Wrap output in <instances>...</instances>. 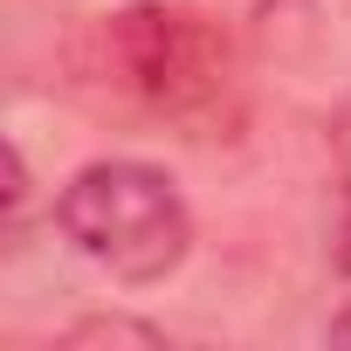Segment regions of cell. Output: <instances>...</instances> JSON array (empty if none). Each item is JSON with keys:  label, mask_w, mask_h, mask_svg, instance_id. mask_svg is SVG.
I'll list each match as a JSON object with an SVG mask.
<instances>
[{"label": "cell", "mask_w": 351, "mask_h": 351, "mask_svg": "<svg viewBox=\"0 0 351 351\" xmlns=\"http://www.w3.org/2000/svg\"><path fill=\"white\" fill-rule=\"evenodd\" d=\"M104 76L138 110L180 131L221 124L241 90L234 42L221 35L214 14L186 8V0H131V8L104 14Z\"/></svg>", "instance_id": "1"}, {"label": "cell", "mask_w": 351, "mask_h": 351, "mask_svg": "<svg viewBox=\"0 0 351 351\" xmlns=\"http://www.w3.org/2000/svg\"><path fill=\"white\" fill-rule=\"evenodd\" d=\"M56 228L90 269H104L124 289L165 282L193 248L186 193L172 186V172L145 158H90L83 172H69L56 193Z\"/></svg>", "instance_id": "2"}, {"label": "cell", "mask_w": 351, "mask_h": 351, "mask_svg": "<svg viewBox=\"0 0 351 351\" xmlns=\"http://www.w3.org/2000/svg\"><path fill=\"white\" fill-rule=\"evenodd\" d=\"M337 186H344V214H337V262L351 269V97H344V110H337Z\"/></svg>", "instance_id": "3"}, {"label": "cell", "mask_w": 351, "mask_h": 351, "mask_svg": "<svg viewBox=\"0 0 351 351\" xmlns=\"http://www.w3.org/2000/svg\"><path fill=\"white\" fill-rule=\"evenodd\" d=\"M330 337H351V317H337V324H330Z\"/></svg>", "instance_id": "4"}]
</instances>
